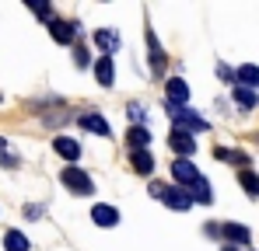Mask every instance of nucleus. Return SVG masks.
I'll return each mask as SVG.
<instances>
[{"label":"nucleus","instance_id":"obj_1","mask_svg":"<svg viewBox=\"0 0 259 251\" xmlns=\"http://www.w3.org/2000/svg\"><path fill=\"white\" fill-rule=\"evenodd\" d=\"M151 196H158L165 206H172L175 213H186V209L193 206V196H189V189H179V185H161V181H154L151 185Z\"/></svg>","mask_w":259,"mask_h":251},{"label":"nucleus","instance_id":"obj_2","mask_svg":"<svg viewBox=\"0 0 259 251\" xmlns=\"http://www.w3.org/2000/svg\"><path fill=\"white\" fill-rule=\"evenodd\" d=\"M168 115H172V129H182V133H207L210 122L203 119V115H196V112H189V108H168Z\"/></svg>","mask_w":259,"mask_h":251},{"label":"nucleus","instance_id":"obj_3","mask_svg":"<svg viewBox=\"0 0 259 251\" xmlns=\"http://www.w3.org/2000/svg\"><path fill=\"white\" fill-rule=\"evenodd\" d=\"M60 181H63L74 196H91V192H95L91 174H88V171H81V167H63V171H60Z\"/></svg>","mask_w":259,"mask_h":251},{"label":"nucleus","instance_id":"obj_4","mask_svg":"<svg viewBox=\"0 0 259 251\" xmlns=\"http://www.w3.org/2000/svg\"><path fill=\"white\" fill-rule=\"evenodd\" d=\"M49 35L60 42V45H70L77 39V21H67V18H53L49 21Z\"/></svg>","mask_w":259,"mask_h":251},{"label":"nucleus","instance_id":"obj_5","mask_svg":"<svg viewBox=\"0 0 259 251\" xmlns=\"http://www.w3.org/2000/svg\"><path fill=\"white\" fill-rule=\"evenodd\" d=\"M165 98H168V108H186V101H189V84L182 81V77H172V81L165 84Z\"/></svg>","mask_w":259,"mask_h":251},{"label":"nucleus","instance_id":"obj_6","mask_svg":"<svg viewBox=\"0 0 259 251\" xmlns=\"http://www.w3.org/2000/svg\"><path fill=\"white\" fill-rule=\"evenodd\" d=\"M172 178L179 181V189H186V185H193V181L200 178V171H196V164H193V161L179 157V161H172Z\"/></svg>","mask_w":259,"mask_h":251},{"label":"nucleus","instance_id":"obj_7","mask_svg":"<svg viewBox=\"0 0 259 251\" xmlns=\"http://www.w3.org/2000/svg\"><path fill=\"white\" fill-rule=\"evenodd\" d=\"M91 223H95V227H102V230H109V227H116V223H119V209L109 206V203H98V206L91 209Z\"/></svg>","mask_w":259,"mask_h":251},{"label":"nucleus","instance_id":"obj_8","mask_svg":"<svg viewBox=\"0 0 259 251\" xmlns=\"http://www.w3.org/2000/svg\"><path fill=\"white\" fill-rule=\"evenodd\" d=\"M168 147H172L179 157H186V161H189V154L196 150V140H193L189 133H182V129H172V136H168Z\"/></svg>","mask_w":259,"mask_h":251},{"label":"nucleus","instance_id":"obj_9","mask_svg":"<svg viewBox=\"0 0 259 251\" xmlns=\"http://www.w3.org/2000/svg\"><path fill=\"white\" fill-rule=\"evenodd\" d=\"M144 39H147V52H151V70H154V74H165V49H161L158 35H154V32H147Z\"/></svg>","mask_w":259,"mask_h":251},{"label":"nucleus","instance_id":"obj_10","mask_svg":"<svg viewBox=\"0 0 259 251\" xmlns=\"http://www.w3.org/2000/svg\"><path fill=\"white\" fill-rule=\"evenodd\" d=\"M53 150H56L63 161H77V157H81V143L70 140V136H56V140H53Z\"/></svg>","mask_w":259,"mask_h":251},{"label":"nucleus","instance_id":"obj_11","mask_svg":"<svg viewBox=\"0 0 259 251\" xmlns=\"http://www.w3.org/2000/svg\"><path fill=\"white\" fill-rule=\"evenodd\" d=\"M81 126H84L88 133H95V136H109V133H112V129H109V122H105L95 108H88L84 115H81Z\"/></svg>","mask_w":259,"mask_h":251},{"label":"nucleus","instance_id":"obj_12","mask_svg":"<svg viewBox=\"0 0 259 251\" xmlns=\"http://www.w3.org/2000/svg\"><path fill=\"white\" fill-rule=\"evenodd\" d=\"M189 196H193V203H203V206H210L214 203V192H210V181L200 174L193 185H189Z\"/></svg>","mask_w":259,"mask_h":251},{"label":"nucleus","instance_id":"obj_13","mask_svg":"<svg viewBox=\"0 0 259 251\" xmlns=\"http://www.w3.org/2000/svg\"><path fill=\"white\" fill-rule=\"evenodd\" d=\"M95 77H98V84H102V87H112V81H116V67H112V56H102V59L95 63Z\"/></svg>","mask_w":259,"mask_h":251},{"label":"nucleus","instance_id":"obj_14","mask_svg":"<svg viewBox=\"0 0 259 251\" xmlns=\"http://www.w3.org/2000/svg\"><path fill=\"white\" fill-rule=\"evenodd\" d=\"M235 81H238V87H249V91H259V67H252V63L238 67Z\"/></svg>","mask_w":259,"mask_h":251},{"label":"nucleus","instance_id":"obj_15","mask_svg":"<svg viewBox=\"0 0 259 251\" xmlns=\"http://www.w3.org/2000/svg\"><path fill=\"white\" fill-rule=\"evenodd\" d=\"M221 234H224L231 244H249V241H252L249 227H242V223H224V227H221Z\"/></svg>","mask_w":259,"mask_h":251},{"label":"nucleus","instance_id":"obj_16","mask_svg":"<svg viewBox=\"0 0 259 251\" xmlns=\"http://www.w3.org/2000/svg\"><path fill=\"white\" fill-rule=\"evenodd\" d=\"M95 45H98L105 56H112V52L119 49V35H116V32H109V28H98V32H95Z\"/></svg>","mask_w":259,"mask_h":251},{"label":"nucleus","instance_id":"obj_17","mask_svg":"<svg viewBox=\"0 0 259 251\" xmlns=\"http://www.w3.org/2000/svg\"><path fill=\"white\" fill-rule=\"evenodd\" d=\"M4 251H32V244L21 230H7L4 234Z\"/></svg>","mask_w":259,"mask_h":251},{"label":"nucleus","instance_id":"obj_18","mask_svg":"<svg viewBox=\"0 0 259 251\" xmlns=\"http://www.w3.org/2000/svg\"><path fill=\"white\" fill-rule=\"evenodd\" d=\"M126 143L133 150H147V143H151V133H147V126H133L126 133Z\"/></svg>","mask_w":259,"mask_h":251},{"label":"nucleus","instance_id":"obj_19","mask_svg":"<svg viewBox=\"0 0 259 251\" xmlns=\"http://www.w3.org/2000/svg\"><path fill=\"white\" fill-rule=\"evenodd\" d=\"M238 181H242V189H245L252 199H259V174L252 167H242V171H238Z\"/></svg>","mask_w":259,"mask_h":251},{"label":"nucleus","instance_id":"obj_20","mask_svg":"<svg viewBox=\"0 0 259 251\" xmlns=\"http://www.w3.org/2000/svg\"><path fill=\"white\" fill-rule=\"evenodd\" d=\"M133 171H137V174H151V171H154L151 150H133Z\"/></svg>","mask_w":259,"mask_h":251},{"label":"nucleus","instance_id":"obj_21","mask_svg":"<svg viewBox=\"0 0 259 251\" xmlns=\"http://www.w3.org/2000/svg\"><path fill=\"white\" fill-rule=\"evenodd\" d=\"M214 157L217 161H231V164H238V167H249V154H242V150H224V147H217Z\"/></svg>","mask_w":259,"mask_h":251},{"label":"nucleus","instance_id":"obj_22","mask_svg":"<svg viewBox=\"0 0 259 251\" xmlns=\"http://www.w3.org/2000/svg\"><path fill=\"white\" fill-rule=\"evenodd\" d=\"M231 94H235V101H238L242 108H256V105H259V94H256V91H249V87H238V84H235Z\"/></svg>","mask_w":259,"mask_h":251},{"label":"nucleus","instance_id":"obj_23","mask_svg":"<svg viewBox=\"0 0 259 251\" xmlns=\"http://www.w3.org/2000/svg\"><path fill=\"white\" fill-rule=\"evenodd\" d=\"M126 112H130V119H133L137 126H140V122H147V108H144V105H137V101H133Z\"/></svg>","mask_w":259,"mask_h":251},{"label":"nucleus","instance_id":"obj_24","mask_svg":"<svg viewBox=\"0 0 259 251\" xmlns=\"http://www.w3.org/2000/svg\"><path fill=\"white\" fill-rule=\"evenodd\" d=\"M28 11H35L39 18H46V21H53V7H49V4H32V0H28Z\"/></svg>","mask_w":259,"mask_h":251},{"label":"nucleus","instance_id":"obj_25","mask_svg":"<svg viewBox=\"0 0 259 251\" xmlns=\"http://www.w3.org/2000/svg\"><path fill=\"white\" fill-rule=\"evenodd\" d=\"M74 63H77L81 70L88 67V49H84V45H77V49H74Z\"/></svg>","mask_w":259,"mask_h":251},{"label":"nucleus","instance_id":"obj_26","mask_svg":"<svg viewBox=\"0 0 259 251\" xmlns=\"http://www.w3.org/2000/svg\"><path fill=\"white\" fill-rule=\"evenodd\" d=\"M217 77H221V81H235V70H228V67H224V63H217Z\"/></svg>","mask_w":259,"mask_h":251},{"label":"nucleus","instance_id":"obj_27","mask_svg":"<svg viewBox=\"0 0 259 251\" xmlns=\"http://www.w3.org/2000/svg\"><path fill=\"white\" fill-rule=\"evenodd\" d=\"M25 216H28V220H39V216H42V206H25Z\"/></svg>","mask_w":259,"mask_h":251},{"label":"nucleus","instance_id":"obj_28","mask_svg":"<svg viewBox=\"0 0 259 251\" xmlns=\"http://www.w3.org/2000/svg\"><path fill=\"white\" fill-rule=\"evenodd\" d=\"M4 150H7V140H4V136H0V154H4Z\"/></svg>","mask_w":259,"mask_h":251},{"label":"nucleus","instance_id":"obj_29","mask_svg":"<svg viewBox=\"0 0 259 251\" xmlns=\"http://www.w3.org/2000/svg\"><path fill=\"white\" fill-rule=\"evenodd\" d=\"M224 251H238V248H231V244H224Z\"/></svg>","mask_w":259,"mask_h":251},{"label":"nucleus","instance_id":"obj_30","mask_svg":"<svg viewBox=\"0 0 259 251\" xmlns=\"http://www.w3.org/2000/svg\"><path fill=\"white\" fill-rule=\"evenodd\" d=\"M0 101H4V94H0Z\"/></svg>","mask_w":259,"mask_h":251}]
</instances>
